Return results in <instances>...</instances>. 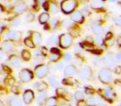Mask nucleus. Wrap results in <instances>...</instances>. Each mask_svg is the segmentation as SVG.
<instances>
[{
    "label": "nucleus",
    "instance_id": "nucleus-1",
    "mask_svg": "<svg viewBox=\"0 0 121 106\" xmlns=\"http://www.w3.org/2000/svg\"><path fill=\"white\" fill-rule=\"evenodd\" d=\"M78 3L76 0H63L60 3V9L64 14H71L76 9Z\"/></svg>",
    "mask_w": 121,
    "mask_h": 106
},
{
    "label": "nucleus",
    "instance_id": "nucleus-2",
    "mask_svg": "<svg viewBox=\"0 0 121 106\" xmlns=\"http://www.w3.org/2000/svg\"><path fill=\"white\" fill-rule=\"evenodd\" d=\"M98 77L101 83L108 85L113 81V74L112 71L107 67H103L99 71Z\"/></svg>",
    "mask_w": 121,
    "mask_h": 106
},
{
    "label": "nucleus",
    "instance_id": "nucleus-3",
    "mask_svg": "<svg viewBox=\"0 0 121 106\" xmlns=\"http://www.w3.org/2000/svg\"><path fill=\"white\" fill-rule=\"evenodd\" d=\"M73 43V37L69 33H63L58 37V44L60 48L67 49L71 47Z\"/></svg>",
    "mask_w": 121,
    "mask_h": 106
},
{
    "label": "nucleus",
    "instance_id": "nucleus-4",
    "mask_svg": "<svg viewBox=\"0 0 121 106\" xmlns=\"http://www.w3.org/2000/svg\"><path fill=\"white\" fill-rule=\"evenodd\" d=\"M49 72H50L49 66L45 64L37 65L34 69V74L38 79H43V78L47 77Z\"/></svg>",
    "mask_w": 121,
    "mask_h": 106
},
{
    "label": "nucleus",
    "instance_id": "nucleus-5",
    "mask_svg": "<svg viewBox=\"0 0 121 106\" xmlns=\"http://www.w3.org/2000/svg\"><path fill=\"white\" fill-rule=\"evenodd\" d=\"M19 79L21 82L22 83H28L33 80L34 74L31 70L29 69H22L19 72Z\"/></svg>",
    "mask_w": 121,
    "mask_h": 106
},
{
    "label": "nucleus",
    "instance_id": "nucleus-6",
    "mask_svg": "<svg viewBox=\"0 0 121 106\" xmlns=\"http://www.w3.org/2000/svg\"><path fill=\"white\" fill-rule=\"evenodd\" d=\"M103 63H104V66L107 68H109V69H110V70L114 69L116 66L115 57H114L112 53H109V54H107L104 57V59H103Z\"/></svg>",
    "mask_w": 121,
    "mask_h": 106
},
{
    "label": "nucleus",
    "instance_id": "nucleus-7",
    "mask_svg": "<svg viewBox=\"0 0 121 106\" xmlns=\"http://www.w3.org/2000/svg\"><path fill=\"white\" fill-rule=\"evenodd\" d=\"M92 69L90 66H85L78 72V77L80 79L83 80V81H86V80L91 79V76H92Z\"/></svg>",
    "mask_w": 121,
    "mask_h": 106
},
{
    "label": "nucleus",
    "instance_id": "nucleus-8",
    "mask_svg": "<svg viewBox=\"0 0 121 106\" xmlns=\"http://www.w3.org/2000/svg\"><path fill=\"white\" fill-rule=\"evenodd\" d=\"M35 99V93L32 89H26L22 94V100L24 104H31Z\"/></svg>",
    "mask_w": 121,
    "mask_h": 106
},
{
    "label": "nucleus",
    "instance_id": "nucleus-9",
    "mask_svg": "<svg viewBox=\"0 0 121 106\" xmlns=\"http://www.w3.org/2000/svg\"><path fill=\"white\" fill-rule=\"evenodd\" d=\"M61 57L60 51L56 48H52L50 54L48 55V59L52 62H57Z\"/></svg>",
    "mask_w": 121,
    "mask_h": 106
},
{
    "label": "nucleus",
    "instance_id": "nucleus-10",
    "mask_svg": "<svg viewBox=\"0 0 121 106\" xmlns=\"http://www.w3.org/2000/svg\"><path fill=\"white\" fill-rule=\"evenodd\" d=\"M71 19L72 22H76V23H83L85 21V17L83 15L82 12L81 11H75L71 13Z\"/></svg>",
    "mask_w": 121,
    "mask_h": 106
},
{
    "label": "nucleus",
    "instance_id": "nucleus-11",
    "mask_svg": "<svg viewBox=\"0 0 121 106\" xmlns=\"http://www.w3.org/2000/svg\"><path fill=\"white\" fill-rule=\"evenodd\" d=\"M78 74V70L76 66L74 65H68L65 67L64 69V76L70 77V76H73L75 75Z\"/></svg>",
    "mask_w": 121,
    "mask_h": 106
},
{
    "label": "nucleus",
    "instance_id": "nucleus-12",
    "mask_svg": "<svg viewBox=\"0 0 121 106\" xmlns=\"http://www.w3.org/2000/svg\"><path fill=\"white\" fill-rule=\"evenodd\" d=\"M99 92L101 93L103 97L106 99H111L113 98V96H114V90H113V89L110 87L104 88V89H100Z\"/></svg>",
    "mask_w": 121,
    "mask_h": 106
},
{
    "label": "nucleus",
    "instance_id": "nucleus-13",
    "mask_svg": "<svg viewBox=\"0 0 121 106\" xmlns=\"http://www.w3.org/2000/svg\"><path fill=\"white\" fill-rule=\"evenodd\" d=\"M9 106H22V101L17 96H10L7 100Z\"/></svg>",
    "mask_w": 121,
    "mask_h": 106
},
{
    "label": "nucleus",
    "instance_id": "nucleus-14",
    "mask_svg": "<svg viewBox=\"0 0 121 106\" xmlns=\"http://www.w3.org/2000/svg\"><path fill=\"white\" fill-rule=\"evenodd\" d=\"M9 61L11 66L14 68H18L21 65L20 58H19L17 55H12V56H10L9 58Z\"/></svg>",
    "mask_w": 121,
    "mask_h": 106
},
{
    "label": "nucleus",
    "instance_id": "nucleus-15",
    "mask_svg": "<svg viewBox=\"0 0 121 106\" xmlns=\"http://www.w3.org/2000/svg\"><path fill=\"white\" fill-rule=\"evenodd\" d=\"M48 94H47V92L46 91H42V92H39V94H37V104L39 105H42V104H45L46 100L48 97Z\"/></svg>",
    "mask_w": 121,
    "mask_h": 106
},
{
    "label": "nucleus",
    "instance_id": "nucleus-16",
    "mask_svg": "<svg viewBox=\"0 0 121 106\" xmlns=\"http://www.w3.org/2000/svg\"><path fill=\"white\" fill-rule=\"evenodd\" d=\"M91 31H92L96 36H98V35L101 36L104 33V28H103V27H101L99 24L95 23V22L91 24Z\"/></svg>",
    "mask_w": 121,
    "mask_h": 106
},
{
    "label": "nucleus",
    "instance_id": "nucleus-17",
    "mask_svg": "<svg viewBox=\"0 0 121 106\" xmlns=\"http://www.w3.org/2000/svg\"><path fill=\"white\" fill-rule=\"evenodd\" d=\"M27 10V5L25 3H20L14 8V12L17 14H22L23 13H25Z\"/></svg>",
    "mask_w": 121,
    "mask_h": 106
},
{
    "label": "nucleus",
    "instance_id": "nucleus-18",
    "mask_svg": "<svg viewBox=\"0 0 121 106\" xmlns=\"http://www.w3.org/2000/svg\"><path fill=\"white\" fill-rule=\"evenodd\" d=\"M5 37L8 38V40L10 41H13L16 40L18 37V32L16 30H13V29H10V30H8L7 32L5 34Z\"/></svg>",
    "mask_w": 121,
    "mask_h": 106
},
{
    "label": "nucleus",
    "instance_id": "nucleus-19",
    "mask_svg": "<svg viewBox=\"0 0 121 106\" xmlns=\"http://www.w3.org/2000/svg\"><path fill=\"white\" fill-rule=\"evenodd\" d=\"M2 49L5 52H10L13 49V44L12 43V42L10 40H6L3 42Z\"/></svg>",
    "mask_w": 121,
    "mask_h": 106
},
{
    "label": "nucleus",
    "instance_id": "nucleus-20",
    "mask_svg": "<svg viewBox=\"0 0 121 106\" xmlns=\"http://www.w3.org/2000/svg\"><path fill=\"white\" fill-rule=\"evenodd\" d=\"M31 37H32V40H33L34 43H35L36 45H37V46L41 45V43L42 42V37L38 32H32Z\"/></svg>",
    "mask_w": 121,
    "mask_h": 106
},
{
    "label": "nucleus",
    "instance_id": "nucleus-21",
    "mask_svg": "<svg viewBox=\"0 0 121 106\" xmlns=\"http://www.w3.org/2000/svg\"><path fill=\"white\" fill-rule=\"evenodd\" d=\"M56 94L60 98H63V99H68V95H69V92L66 90L64 88H60L58 87L56 89Z\"/></svg>",
    "mask_w": 121,
    "mask_h": 106
},
{
    "label": "nucleus",
    "instance_id": "nucleus-22",
    "mask_svg": "<svg viewBox=\"0 0 121 106\" xmlns=\"http://www.w3.org/2000/svg\"><path fill=\"white\" fill-rule=\"evenodd\" d=\"M50 20V14L48 13H42L38 17V22L41 24H47Z\"/></svg>",
    "mask_w": 121,
    "mask_h": 106
},
{
    "label": "nucleus",
    "instance_id": "nucleus-23",
    "mask_svg": "<svg viewBox=\"0 0 121 106\" xmlns=\"http://www.w3.org/2000/svg\"><path fill=\"white\" fill-rule=\"evenodd\" d=\"M33 87H35L39 92H42V91H45L48 88V85L44 81H41V82H37L33 84Z\"/></svg>",
    "mask_w": 121,
    "mask_h": 106
},
{
    "label": "nucleus",
    "instance_id": "nucleus-24",
    "mask_svg": "<svg viewBox=\"0 0 121 106\" xmlns=\"http://www.w3.org/2000/svg\"><path fill=\"white\" fill-rule=\"evenodd\" d=\"M48 82H49V85H50L53 89H56V88H58L59 84H60L59 81H58V80H57V78L54 76H49L48 77Z\"/></svg>",
    "mask_w": 121,
    "mask_h": 106
},
{
    "label": "nucleus",
    "instance_id": "nucleus-25",
    "mask_svg": "<svg viewBox=\"0 0 121 106\" xmlns=\"http://www.w3.org/2000/svg\"><path fill=\"white\" fill-rule=\"evenodd\" d=\"M58 104V100H57L56 97H54V96H52V97H49L47 99L44 105L45 106H57Z\"/></svg>",
    "mask_w": 121,
    "mask_h": 106
},
{
    "label": "nucleus",
    "instance_id": "nucleus-26",
    "mask_svg": "<svg viewBox=\"0 0 121 106\" xmlns=\"http://www.w3.org/2000/svg\"><path fill=\"white\" fill-rule=\"evenodd\" d=\"M21 56H22V59L25 61H29L32 58V54L28 50H24L22 51V53H21Z\"/></svg>",
    "mask_w": 121,
    "mask_h": 106
},
{
    "label": "nucleus",
    "instance_id": "nucleus-27",
    "mask_svg": "<svg viewBox=\"0 0 121 106\" xmlns=\"http://www.w3.org/2000/svg\"><path fill=\"white\" fill-rule=\"evenodd\" d=\"M24 44H25L26 47H29V48H35L36 44L34 43L33 40H32V37H27L24 39Z\"/></svg>",
    "mask_w": 121,
    "mask_h": 106
},
{
    "label": "nucleus",
    "instance_id": "nucleus-28",
    "mask_svg": "<svg viewBox=\"0 0 121 106\" xmlns=\"http://www.w3.org/2000/svg\"><path fill=\"white\" fill-rule=\"evenodd\" d=\"M91 6L94 9H99L102 8L103 6H104V4H103L102 0H93Z\"/></svg>",
    "mask_w": 121,
    "mask_h": 106
},
{
    "label": "nucleus",
    "instance_id": "nucleus-29",
    "mask_svg": "<svg viewBox=\"0 0 121 106\" xmlns=\"http://www.w3.org/2000/svg\"><path fill=\"white\" fill-rule=\"evenodd\" d=\"M97 104H99V102H98V98L95 96H90L86 100V104L88 106H95Z\"/></svg>",
    "mask_w": 121,
    "mask_h": 106
},
{
    "label": "nucleus",
    "instance_id": "nucleus-30",
    "mask_svg": "<svg viewBox=\"0 0 121 106\" xmlns=\"http://www.w3.org/2000/svg\"><path fill=\"white\" fill-rule=\"evenodd\" d=\"M74 98L76 101L80 102V101H83L85 99V95H84V93L82 91H76L74 94Z\"/></svg>",
    "mask_w": 121,
    "mask_h": 106
},
{
    "label": "nucleus",
    "instance_id": "nucleus-31",
    "mask_svg": "<svg viewBox=\"0 0 121 106\" xmlns=\"http://www.w3.org/2000/svg\"><path fill=\"white\" fill-rule=\"evenodd\" d=\"M58 6L55 3H50V6H49V11L52 14H56L58 13Z\"/></svg>",
    "mask_w": 121,
    "mask_h": 106
},
{
    "label": "nucleus",
    "instance_id": "nucleus-32",
    "mask_svg": "<svg viewBox=\"0 0 121 106\" xmlns=\"http://www.w3.org/2000/svg\"><path fill=\"white\" fill-rule=\"evenodd\" d=\"M57 41H58V39H57L56 36L52 35V36H51L48 39H47V45H49V46H53V45H55V44L56 43Z\"/></svg>",
    "mask_w": 121,
    "mask_h": 106
},
{
    "label": "nucleus",
    "instance_id": "nucleus-33",
    "mask_svg": "<svg viewBox=\"0 0 121 106\" xmlns=\"http://www.w3.org/2000/svg\"><path fill=\"white\" fill-rule=\"evenodd\" d=\"M48 22H49V25H50V27H51V28H52V29H56L57 27H58L59 23H60L57 18L51 19V20H49Z\"/></svg>",
    "mask_w": 121,
    "mask_h": 106
},
{
    "label": "nucleus",
    "instance_id": "nucleus-34",
    "mask_svg": "<svg viewBox=\"0 0 121 106\" xmlns=\"http://www.w3.org/2000/svg\"><path fill=\"white\" fill-rule=\"evenodd\" d=\"M20 23H21V19L19 18L18 17H14V18L13 19V20L11 21V22H10L11 26H12V27H18V26L20 25Z\"/></svg>",
    "mask_w": 121,
    "mask_h": 106
},
{
    "label": "nucleus",
    "instance_id": "nucleus-35",
    "mask_svg": "<svg viewBox=\"0 0 121 106\" xmlns=\"http://www.w3.org/2000/svg\"><path fill=\"white\" fill-rule=\"evenodd\" d=\"M95 42L96 45L99 46V47H101L102 45H104V39H103V37L99 35L96 36L95 39Z\"/></svg>",
    "mask_w": 121,
    "mask_h": 106
},
{
    "label": "nucleus",
    "instance_id": "nucleus-36",
    "mask_svg": "<svg viewBox=\"0 0 121 106\" xmlns=\"http://www.w3.org/2000/svg\"><path fill=\"white\" fill-rule=\"evenodd\" d=\"M25 18L27 22H32V21L34 20V18H35V15H34V13H27V15H26Z\"/></svg>",
    "mask_w": 121,
    "mask_h": 106
},
{
    "label": "nucleus",
    "instance_id": "nucleus-37",
    "mask_svg": "<svg viewBox=\"0 0 121 106\" xmlns=\"http://www.w3.org/2000/svg\"><path fill=\"white\" fill-rule=\"evenodd\" d=\"M63 60H64L65 62H70L72 60V56H71V53H69V52L65 53L64 56H63Z\"/></svg>",
    "mask_w": 121,
    "mask_h": 106
},
{
    "label": "nucleus",
    "instance_id": "nucleus-38",
    "mask_svg": "<svg viewBox=\"0 0 121 106\" xmlns=\"http://www.w3.org/2000/svg\"><path fill=\"white\" fill-rule=\"evenodd\" d=\"M114 23H115V25L121 27V16H116V17H114Z\"/></svg>",
    "mask_w": 121,
    "mask_h": 106
},
{
    "label": "nucleus",
    "instance_id": "nucleus-39",
    "mask_svg": "<svg viewBox=\"0 0 121 106\" xmlns=\"http://www.w3.org/2000/svg\"><path fill=\"white\" fill-rule=\"evenodd\" d=\"M40 50H41V52H42V54L44 56H47V52H48V50L46 47H40Z\"/></svg>",
    "mask_w": 121,
    "mask_h": 106
},
{
    "label": "nucleus",
    "instance_id": "nucleus-40",
    "mask_svg": "<svg viewBox=\"0 0 121 106\" xmlns=\"http://www.w3.org/2000/svg\"><path fill=\"white\" fill-rule=\"evenodd\" d=\"M85 90H86V93L87 94H92L93 93H94V89H92V88L91 87H86V89H85Z\"/></svg>",
    "mask_w": 121,
    "mask_h": 106
},
{
    "label": "nucleus",
    "instance_id": "nucleus-41",
    "mask_svg": "<svg viewBox=\"0 0 121 106\" xmlns=\"http://www.w3.org/2000/svg\"><path fill=\"white\" fill-rule=\"evenodd\" d=\"M114 73L117 74V75L121 74V66H116L115 68L114 69Z\"/></svg>",
    "mask_w": 121,
    "mask_h": 106
},
{
    "label": "nucleus",
    "instance_id": "nucleus-42",
    "mask_svg": "<svg viewBox=\"0 0 121 106\" xmlns=\"http://www.w3.org/2000/svg\"><path fill=\"white\" fill-rule=\"evenodd\" d=\"M115 60H116V62H119L121 63V53H117L115 56Z\"/></svg>",
    "mask_w": 121,
    "mask_h": 106
},
{
    "label": "nucleus",
    "instance_id": "nucleus-43",
    "mask_svg": "<svg viewBox=\"0 0 121 106\" xmlns=\"http://www.w3.org/2000/svg\"><path fill=\"white\" fill-rule=\"evenodd\" d=\"M42 6H43V8L45 9L46 11H49V6H50V4H49L48 2H45L43 4H42Z\"/></svg>",
    "mask_w": 121,
    "mask_h": 106
},
{
    "label": "nucleus",
    "instance_id": "nucleus-44",
    "mask_svg": "<svg viewBox=\"0 0 121 106\" xmlns=\"http://www.w3.org/2000/svg\"><path fill=\"white\" fill-rule=\"evenodd\" d=\"M14 83H15V79H14V78H13V77H10V79H9V83H8V84H9V85L13 86L14 85Z\"/></svg>",
    "mask_w": 121,
    "mask_h": 106
},
{
    "label": "nucleus",
    "instance_id": "nucleus-45",
    "mask_svg": "<svg viewBox=\"0 0 121 106\" xmlns=\"http://www.w3.org/2000/svg\"><path fill=\"white\" fill-rule=\"evenodd\" d=\"M5 29V25L2 22H0V34L4 32V30Z\"/></svg>",
    "mask_w": 121,
    "mask_h": 106
},
{
    "label": "nucleus",
    "instance_id": "nucleus-46",
    "mask_svg": "<svg viewBox=\"0 0 121 106\" xmlns=\"http://www.w3.org/2000/svg\"><path fill=\"white\" fill-rule=\"evenodd\" d=\"M12 92H13L14 94H18V90H17V86H14V85H13L12 86Z\"/></svg>",
    "mask_w": 121,
    "mask_h": 106
},
{
    "label": "nucleus",
    "instance_id": "nucleus-47",
    "mask_svg": "<svg viewBox=\"0 0 121 106\" xmlns=\"http://www.w3.org/2000/svg\"><path fill=\"white\" fill-rule=\"evenodd\" d=\"M63 67H64V64H63L62 62H60L58 64V66H57V68H58L59 70H62Z\"/></svg>",
    "mask_w": 121,
    "mask_h": 106
},
{
    "label": "nucleus",
    "instance_id": "nucleus-48",
    "mask_svg": "<svg viewBox=\"0 0 121 106\" xmlns=\"http://www.w3.org/2000/svg\"><path fill=\"white\" fill-rule=\"evenodd\" d=\"M117 43L119 44V46H121V36H119L117 37Z\"/></svg>",
    "mask_w": 121,
    "mask_h": 106
},
{
    "label": "nucleus",
    "instance_id": "nucleus-49",
    "mask_svg": "<svg viewBox=\"0 0 121 106\" xmlns=\"http://www.w3.org/2000/svg\"><path fill=\"white\" fill-rule=\"evenodd\" d=\"M4 51H0V60H2L3 58H4Z\"/></svg>",
    "mask_w": 121,
    "mask_h": 106
},
{
    "label": "nucleus",
    "instance_id": "nucleus-50",
    "mask_svg": "<svg viewBox=\"0 0 121 106\" xmlns=\"http://www.w3.org/2000/svg\"><path fill=\"white\" fill-rule=\"evenodd\" d=\"M95 106H106V104H104V103H99V104H97Z\"/></svg>",
    "mask_w": 121,
    "mask_h": 106
},
{
    "label": "nucleus",
    "instance_id": "nucleus-51",
    "mask_svg": "<svg viewBox=\"0 0 121 106\" xmlns=\"http://www.w3.org/2000/svg\"><path fill=\"white\" fill-rule=\"evenodd\" d=\"M60 106H71V105L69 104H60Z\"/></svg>",
    "mask_w": 121,
    "mask_h": 106
},
{
    "label": "nucleus",
    "instance_id": "nucleus-52",
    "mask_svg": "<svg viewBox=\"0 0 121 106\" xmlns=\"http://www.w3.org/2000/svg\"><path fill=\"white\" fill-rule=\"evenodd\" d=\"M109 2H111V3H115V2H117L118 0H109Z\"/></svg>",
    "mask_w": 121,
    "mask_h": 106
},
{
    "label": "nucleus",
    "instance_id": "nucleus-53",
    "mask_svg": "<svg viewBox=\"0 0 121 106\" xmlns=\"http://www.w3.org/2000/svg\"><path fill=\"white\" fill-rule=\"evenodd\" d=\"M0 106H4V104H3V103L1 102V101H0Z\"/></svg>",
    "mask_w": 121,
    "mask_h": 106
},
{
    "label": "nucleus",
    "instance_id": "nucleus-54",
    "mask_svg": "<svg viewBox=\"0 0 121 106\" xmlns=\"http://www.w3.org/2000/svg\"><path fill=\"white\" fill-rule=\"evenodd\" d=\"M119 106H121V104H119Z\"/></svg>",
    "mask_w": 121,
    "mask_h": 106
}]
</instances>
